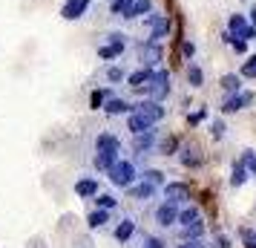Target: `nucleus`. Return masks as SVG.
<instances>
[{
	"label": "nucleus",
	"mask_w": 256,
	"mask_h": 248,
	"mask_svg": "<svg viewBox=\"0 0 256 248\" xmlns=\"http://www.w3.org/2000/svg\"><path fill=\"white\" fill-rule=\"evenodd\" d=\"M150 127H156V124H147L141 116H136V113H130L127 116V130L136 136V133H144V130H150Z\"/></svg>",
	"instance_id": "20"
},
{
	"label": "nucleus",
	"mask_w": 256,
	"mask_h": 248,
	"mask_svg": "<svg viewBox=\"0 0 256 248\" xmlns=\"http://www.w3.org/2000/svg\"><path fill=\"white\" fill-rule=\"evenodd\" d=\"M182 52H184L187 61H193V55H196V44H193V41H184V44H182Z\"/></svg>",
	"instance_id": "41"
},
{
	"label": "nucleus",
	"mask_w": 256,
	"mask_h": 248,
	"mask_svg": "<svg viewBox=\"0 0 256 248\" xmlns=\"http://www.w3.org/2000/svg\"><path fill=\"white\" fill-rule=\"evenodd\" d=\"M95 202H98V208H104V211H112V208L118 205V199L112 196V193H101V190L95 193Z\"/></svg>",
	"instance_id": "28"
},
{
	"label": "nucleus",
	"mask_w": 256,
	"mask_h": 248,
	"mask_svg": "<svg viewBox=\"0 0 256 248\" xmlns=\"http://www.w3.org/2000/svg\"><path fill=\"white\" fill-rule=\"evenodd\" d=\"M124 190L130 193V199H136V202H150L152 193H156V185H150V182H144V179H141L138 185L132 182V185H130V188H124Z\"/></svg>",
	"instance_id": "12"
},
{
	"label": "nucleus",
	"mask_w": 256,
	"mask_h": 248,
	"mask_svg": "<svg viewBox=\"0 0 256 248\" xmlns=\"http://www.w3.org/2000/svg\"><path fill=\"white\" fill-rule=\"evenodd\" d=\"M176 216H178V205H176V202H167V199H164L162 205L156 208V213H152V219H156L158 228H173Z\"/></svg>",
	"instance_id": "6"
},
{
	"label": "nucleus",
	"mask_w": 256,
	"mask_h": 248,
	"mask_svg": "<svg viewBox=\"0 0 256 248\" xmlns=\"http://www.w3.org/2000/svg\"><path fill=\"white\" fill-rule=\"evenodd\" d=\"M132 6V0H110V15H124Z\"/></svg>",
	"instance_id": "35"
},
{
	"label": "nucleus",
	"mask_w": 256,
	"mask_h": 248,
	"mask_svg": "<svg viewBox=\"0 0 256 248\" xmlns=\"http://www.w3.org/2000/svg\"><path fill=\"white\" fill-rule=\"evenodd\" d=\"M170 29H173L170 18H167V15H162V18H158V21L150 26V41H158V44H162L164 38L170 35Z\"/></svg>",
	"instance_id": "15"
},
{
	"label": "nucleus",
	"mask_w": 256,
	"mask_h": 248,
	"mask_svg": "<svg viewBox=\"0 0 256 248\" xmlns=\"http://www.w3.org/2000/svg\"><path fill=\"white\" fill-rule=\"evenodd\" d=\"M147 12H152V0H132V6H130L121 18H124V21H138V18H144Z\"/></svg>",
	"instance_id": "14"
},
{
	"label": "nucleus",
	"mask_w": 256,
	"mask_h": 248,
	"mask_svg": "<svg viewBox=\"0 0 256 248\" xmlns=\"http://www.w3.org/2000/svg\"><path fill=\"white\" fill-rule=\"evenodd\" d=\"M118 159H121V150H116V147H98L95 156H92V167L95 170H101V173H106Z\"/></svg>",
	"instance_id": "5"
},
{
	"label": "nucleus",
	"mask_w": 256,
	"mask_h": 248,
	"mask_svg": "<svg viewBox=\"0 0 256 248\" xmlns=\"http://www.w3.org/2000/svg\"><path fill=\"white\" fill-rule=\"evenodd\" d=\"M178 248H204V245H202V239H184Z\"/></svg>",
	"instance_id": "45"
},
{
	"label": "nucleus",
	"mask_w": 256,
	"mask_h": 248,
	"mask_svg": "<svg viewBox=\"0 0 256 248\" xmlns=\"http://www.w3.org/2000/svg\"><path fill=\"white\" fill-rule=\"evenodd\" d=\"M144 182H150V185H164V173L162 170H156V167H147L144 173H141Z\"/></svg>",
	"instance_id": "31"
},
{
	"label": "nucleus",
	"mask_w": 256,
	"mask_h": 248,
	"mask_svg": "<svg viewBox=\"0 0 256 248\" xmlns=\"http://www.w3.org/2000/svg\"><path fill=\"white\" fill-rule=\"evenodd\" d=\"M202 234H204V228H202V222L187 225L184 231H182V236H184V239H202Z\"/></svg>",
	"instance_id": "33"
},
{
	"label": "nucleus",
	"mask_w": 256,
	"mask_h": 248,
	"mask_svg": "<svg viewBox=\"0 0 256 248\" xmlns=\"http://www.w3.org/2000/svg\"><path fill=\"white\" fill-rule=\"evenodd\" d=\"M132 234H136V219H132V216H124V219L116 225V231H112V236H116L121 245H124L127 239H132Z\"/></svg>",
	"instance_id": "13"
},
{
	"label": "nucleus",
	"mask_w": 256,
	"mask_h": 248,
	"mask_svg": "<svg viewBox=\"0 0 256 248\" xmlns=\"http://www.w3.org/2000/svg\"><path fill=\"white\" fill-rule=\"evenodd\" d=\"M124 78H127V70H124L121 64H116V67H110V70H106V81H110V84H121Z\"/></svg>",
	"instance_id": "29"
},
{
	"label": "nucleus",
	"mask_w": 256,
	"mask_h": 248,
	"mask_svg": "<svg viewBox=\"0 0 256 248\" xmlns=\"http://www.w3.org/2000/svg\"><path fill=\"white\" fill-rule=\"evenodd\" d=\"M138 61H141V67H158L164 61V49H162V44L158 41H144L138 47Z\"/></svg>",
	"instance_id": "4"
},
{
	"label": "nucleus",
	"mask_w": 256,
	"mask_h": 248,
	"mask_svg": "<svg viewBox=\"0 0 256 248\" xmlns=\"http://www.w3.org/2000/svg\"><path fill=\"white\" fill-rule=\"evenodd\" d=\"M86 9H90V0H66L64 9H60V18L64 21H78V18H84Z\"/></svg>",
	"instance_id": "11"
},
{
	"label": "nucleus",
	"mask_w": 256,
	"mask_h": 248,
	"mask_svg": "<svg viewBox=\"0 0 256 248\" xmlns=\"http://www.w3.org/2000/svg\"><path fill=\"white\" fill-rule=\"evenodd\" d=\"M132 113L141 116L147 124H158V121L167 116V110L162 107V101H152V98H141L138 104H132Z\"/></svg>",
	"instance_id": "3"
},
{
	"label": "nucleus",
	"mask_w": 256,
	"mask_h": 248,
	"mask_svg": "<svg viewBox=\"0 0 256 248\" xmlns=\"http://www.w3.org/2000/svg\"><path fill=\"white\" fill-rule=\"evenodd\" d=\"M239 162L248 167V173H250V176H256V153H254V150H244Z\"/></svg>",
	"instance_id": "34"
},
{
	"label": "nucleus",
	"mask_w": 256,
	"mask_h": 248,
	"mask_svg": "<svg viewBox=\"0 0 256 248\" xmlns=\"http://www.w3.org/2000/svg\"><path fill=\"white\" fill-rule=\"evenodd\" d=\"M110 90H95L92 95H90V107H92V110H101V107H104V101L106 98H110Z\"/></svg>",
	"instance_id": "30"
},
{
	"label": "nucleus",
	"mask_w": 256,
	"mask_h": 248,
	"mask_svg": "<svg viewBox=\"0 0 256 248\" xmlns=\"http://www.w3.org/2000/svg\"><path fill=\"white\" fill-rule=\"evenodd\" d=\"M176 222L182 225V228H187V225H193V222H202V213H198L196 205H184V208H178Z\"/></svg>",
	"instance_id": "17"
},
{
	"label": "nucleus",
	"mask_w": 256,
	"mask_h": 248,
	"mask_svg": "<svg viewBox=\"0 0 256 248\" xmlns=\"http://www.w3.org/2000/svg\"><path fill=\"white\" fill-rule=\"evenodd\" d=\"M250 26H256V3L250 6Z\"/></svg>",
	"instance_id": "47"
},
{
	"label": "nucleus",
	"mask_w": 256,
	"mask_h": 248,
	"mask_svg": "<svg viewBox=\"0 0 256 248\" xmlns=\"http://www.w3.org/2000/svg\"><path fill=\"white\" fill-rule=\"evenodd\" d=\"M244 26H248V21H244V15H239V12H236V15H230V18H228V32H230L233 38L239 35V32L244 29Z\"/></svg>",
	"instance_id": "25"
},
{
	"label": "nucleus",
	"mask_w": 256,
	"mask_h": 248,
	"mask_svg": "<svg viewBox=\"0 0 256 248\" xmlns=\"http://www.w3.org/2000/svg\"><path fill=\"white\" fill-rule=\"evenodd\" d=\"M90 228H104L106 222H110V211H104V208H98V211H92L90 213Z\"/></svg>",
	"instance_id": "26"
},
{
	"label": "nucleus",
	"mask_w": 256,
	"mask_h": 248,
	"mask_svg": "<svg viewBox=\"0 0 256 248\" xmlns=\"http://www.w3.org/2000/svg\"><path fill=\"white\" fill-rule=\"evenodd\" d=\"M178 162L184 167H198L202 165V156H198L196 147H182V156H178Z\"/></svg>",
	"instance_id": "19"
},
{
	"label": "nucleus",
	"mask_w": 256,
	"mask_h": 248,
	"mask_svg": "<svg viewBox=\"0 0 256 248\" xmlns=\"http://www.w3.org/2000/svg\"><path fill=\"white\" fill-rule=\"evenodd\" d=\"M254 98H256L254 93H242V90H239V93H233V95H228V98H224V104H222V113H224V116H230V113H239V110H244V107L254 104Z\"/></svg>",
	"instance_id": "7"
},
{
	"label": "nucleus",
	"mask_w": 256,
	"mask_h": 248,
	"mask_svg": "<svg viewBox=\"0 0 256 248\" xmlns=\"http://www.w3.org/2000/svg\"><path fill=\"white\" fill-rule=\"evenodd\" d=\"M242 242L244 248H256V231H242Z\"/></svg>",
	"instance_id": "39"
},
{
	"label": "nucleus",
	"mask_w": 256,
	"mask_h": 248,
	"mask_svg": "<svg viewBox=\"0 0 256 248\" xmlns=\"http://www.w3.org/2000/svg\"><path fill=\"white\" fill-rule=\"evenodd\" d=\"M75 193L84 196V199H92L95 193H98V179H92V176L78 179V182H75Z\"/></svg>",
	"instance_id": "16"
},
{
	"label": "nucleus",
	"mask_w": 256,
	"mask_h": 248,
	"mask_svg": "<svg viewBox=\"0 0 256 248\" xmlns=\"http://www.w3.org/2000/svg\"><path fill=\"white\" fill-rule=\"evenodd\" d=\"M101 110H104L106 116L116 118V116H130V113H132V104H130V101H124V98H118V95H110Z\"/></svg>",
	"instance_id": "9"
},
{
	"label": "nucleus",
	"mask_w": 256,
	"mask_h": 248,
	"mask_svg": "<svg viewBox=\"0 0 256 248\" xmlns=\"http://www.w3.org/2000/svg\"><path fill=\"white\" fill-rule=\"evenodd\" d=\"M216 242H219V248H230V239H228V236H219Z\"/></svg>",
	"instance_id": "46"
},
{
	"label": "nucleus",
	"mask_w": 256,
	"mask_h": 248,
	"mask_svg": "<svg viewBox=\"0 0 256 248\" xmlns=\"http://www.w3.org/2000/svg\"><path fill=\"white\" fill-rule=\"evenodd\" d=\"M164 199L176 202V205L187 202L190 199V185L187 182H164Z\"/></svg>",
	"instance_id": "8"
},
{
	"label": "nucleus",
	"mask_w": 256,
	"mask_h": 248,
	"mask_svg": "<svg viewBox=\"0 0 256 248\" xmlns=\"http://www.w3.org/2000/svg\"><path fill=\"white\" fill-rule=\"evenodd\" d=\"M138 93H147V98H152V101H164V98L170 95V72L167 70H152L150 81L144 84Z\"/></svg>",
	"instance_id": "1"
},
{
	"label": "nucleus",
	"mask_w": 256,
	"mask_h": 248,
	"mask_svg": "<svg viewBox=\"0 0 256 248\" xmlns=\"http://www.w3.org/2000/svg\"><path fill=\"white\" fill-rule=\"evenodd\" d=\"M138 248H167V242H164L162 236L144 234V236H141V245H138Z\"/></svg>",
	"instance_id": "32"
},
{
	"label": "nucleus",
	"mask_w": 256,
	"mask_h": 248,
	"mask_svg": "<svg viewBox=\"0 0 256 248\" xmlns=\"http://www.w3.org/2000/svg\"><path fill=\"white\" fill-rule=\"evenodd\" d=\"M210 136H213V139H222V136H224V121H222V118H213V121H210Z\"/></svg>",
	"instance_id": "38"
},
{
	"label": "nucleus",
	"mask_w": 256,
	"mask_h": 248,
	"mask_svg": "<svg viewBox=\"0 0 256 248\" xmlns=\"http://www.w3.org/2000/svg\"><path fill=\"white\" fill-rule=\"evenodd\" d=\"M106 179H110L116 188H130V185L138 179V170H136V165H132L130 159H118L116 165L106 170Z\"/></svg>",
	"instance_id": "2"
},
{
	"label": "nucleus",
	"mask_w": 256,
	"mask_h": 248,
	"mask_svg": "<svg viewBox=\"0 0 256 248\" xmlns=\"http://www.w3.org/2000/svg\"><path fill=\"white\" fill-rule=\"evenodd\" d=\"M124 32H110V35H106V41H110V47L116 49L118 55H124V49H127V41H124Z\"/></svg>",
	"instance_id": "27"
},
{
	"label": "nucleus",
	"mask_w": 256,
	"mask_h": 248,
	"mask_svg": "<svg viewBox=\"0 0 256 248\" xmlns=\"http://www.w3.org/2000/svg\"><path fill=\"white\" fill-rule=\"evenodd\" d=\"M222 90H224L228 95L239 93V90H242V78H239V75H233V72H228V75H222Z\"/></svg>",
	"instance_id": "22"
},
{
	"label": "nucleus",
	"mask_w": 256,
	"mask_h": 248,
	"mask_svg": "<svg viewBox=\"0 0 256 248\" xmlns=\"http://www.w3.org/2000/svg\"><path fill=\"white\" fill-rule=\"evenodd\" d=\"M230 47L239 52V55H244V49H248V41H242V38H233L230 41Z\"/></svg>",
	"instance_id": "43"
},
{
	"label": "nucleus",
	"mask_w": 256,
	"mask_h": 248,
	"mask_svg": "<svg viewBox=\"0 0 256 248\" xmlns=\"http://www.w3.org/2000/svg\"><path fill=\"white\" fill-rule=\"evenodd\" d=\"M204 116H208V113H204V110H198V113H193V116H187V124H190V127H196Z\"/></svg>",
	"instance_id": "44"
},
{
	"label": "nucleus",
	"mask_w": 256,
	"mask_h": 248,
	"mask_svg": "<svg viewBox=\"0 0 256 248\" xmlns=\"http://www.w3.org/2000/svg\"><path fill=\"white\" fill-rule=\"evenodd\" d=\"M98 147H116V150H121V139L112 136V133H98L95 136V150Z\"/></svg>",
	"instance_id": "24"
},
{
	"label": "nucleus",
	"mask_w": 256,
	"mask_h": 248,
	"mask_svg": "<svg viewBox=\"0 0 256 248\" xmlns=\"http://www.w3.org/2000/svg\"><path fill=\"white\" fill-rule=\"evenodd\" d=\"M248 176H250V173H248V167H244L242 162H236L233 170H230V185H233V188H242L244 182H248Z\"/></svg>",
	"instance_id": "21"
},
{
	"label": "nucleus",
	"mask_w": 256,
	"mask_h": 248,
	"mask_svg": "<svg viewBox=\"0 0 256 248\" xmlns=\"http://www.w3.org/2000/svg\"><path fill=\"white\" fill-rule=\"evenodd\" d=\"M187 84H190V87H202V84H204V72H202V67L193 64V61L187 64Z\"/></svg>",
	"instance_id": "23"
},
{
	"label": "nucleus",
	"mask_w": 256,
	"mask_h": 248,
	"mask_svg": "<svg viewBox=\"0 0 256 248\" xmlns=\"http://www.w3.org/2000/svg\"><path fill=\"white\" fill-rule=\"evenodd\" d=\"M254 58H256V55H254Z\"/></svg>",
	"instance_id": "48"
},
{
	"label": "nucleus",
	"mask_w": 256,
	"mask_h": 248,
	"mask_svg": "<svg viewBox=\"0 0 256 248\" xmlns=\"http://www.w3.org/2000/svg\"><path fill=\"white\" fill-rule=\"evenodd\" d=\"M150 75H152V70H150V67H141V70L130 72V75H127V78H124V81H127L130 87H132V90H141L144 84L150 81Z\"/></svg>",
	"instance_id": "18"
},
{
	"label": "nucleus",
	"mask_w": 256,
	"mask_h": 248,
	"mask_svg": "<svg viewBox=\"0 0 256 248\" xmlns=\"http://www.w3.org/2000/svg\"><path fill=\"white\" fill-rule=\"evenodd\" d=\"M98 58H104V61H110V58H118V52L112 47H110V44H106V47H101L98 49Z\"/></svg>",
	"instance_id": "40"
},
{
	"label": "nucleus",
	"mask_w": 256,
	"mask_h": 248,
	"mask_svg": "<svg viewBox=\"0 0 256 248\" xmlns=\"http://www.w3.org/2000/svg\"><path fill=\"white\" fill-rule=\"evenodd\" d=\"M152 147H156V127H150V130H144V133H136L132 136V150L136 153H150Z\"/></svg>",
	"instance_id": "10"
},
{
	"label": "nucleus",
	"mask_w": 256,
	"mask_h": 248,
	"mask_svg": "<svg viewBox=\"0 0 256 248\" xmlns=\"http://www.w3.org/2000/svg\"><path fill=\"white\" fill-rule=\"evenodd\" d=\"M236 38H242V41H254V38H256V26L248 24V26H244V29H242V32H239Z\"/></svg>",
	"instance_id": "42"
},
{
	"label": "nucleus",
	"mask_w": 256,
	"mask_h": 248,
	"mask_svg": "<svg viewBox=\"0 0 256 248\" xmlns=\"http://www.w3.org/2000/svg\"><path fill=\"white\" fill-rule=\"evenodd\" d=\"M239 78H256V58H248L242 64V72H239Z\"/></svg>",
	"instance_id": "36"
},
{
	"label": "nucleus",
	"mask_w": 256,
	"mask_h": 248,
	"mask_svg": "<svg viewBox=\"0 0 256 248\" xmlns=\"http://www.w3.org/2000/svg\"><path fill=\"white\" fill-rule=\"evenodd\" d=\"M176 147H178V142H176L173 136H170V139H162V142H158V150H162V156H170L176 150Z\"/></svg>",
	"instance_id": "37"
}]
</instances>
